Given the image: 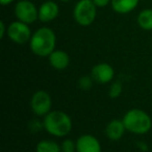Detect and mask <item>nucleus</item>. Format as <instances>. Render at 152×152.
I'll use <instances>...</instances> for the list:
<instances>
[{
  "label": "nucleus",
  "mask_w": 152,
  "mask_h": 152,
  "mask_svg": "<svg viewBox=\"0 0 152 152\" xmlns=\"http://www.w3.org/2000/svg\"><path fill=\"white\" fill-rule=\"evenodd\" d=\"M44 129L49 134L57 138H63L71 132L72 130V119L64 111L55 110L50 111L43 119Z\"/></svg>",
  "instance_id": "f257e3e1"
},
{
  "label": "nucleus",
  "mask_w": 152,
  "mask_h": 152,
  "mask_svg": "<svg viewBox=\"0 0 152 152\" xmlns=\"http://www.w3.org/2000/svg\"><path fill=\"white\" fill-rule=\"evenodd\" d=\"M56 46V36L52 29L42 27L31 35L29 47L33 54L40 57H48Z\"/></svg>",
  "instance_id": "f03ea898"
},
{
  "label": "nucleus",
  "mask_w": 152,
  "mask_h": 152,
  "mask_svg": "<svg viewBox=\"0 0 152 152\" xmlns=\"http://www.w3.org/2000/svg\"><path fill=\"white\" fill-rule=\"evenodd\" d=\"M123 123L127 132L134 134H145L150 132L152 119L150 115L141 109H131L124 114Z\"/></svg>",
  "instance_id": "7ed1b4c3"
},
{
  "label": "nucleus",
  "mask_w": 152,
  "mask_h": 152,
  "mask_svg": "<svg viewBox=\"0 0 152 152\" xmlns=\"http://www.w3.org/2000/svg\"><path fill=\"white\" fill-rule=\"evenodd\" d=\"M97 6L93 0H79L73 10V18L80 26H89L95 21Z\"/></svg>",
  "instance_id": "20e7f679"
},
{
  "label": "nucleus",
  "mask_w": 152,
  "mask_h": 152,
  "mask_svg": "<svg viewBox=\"0 0 152 152\" xmlns=\"http://www.w3.org/2000/svg\"><path fill=\"white\" fill-rule=\"evenodd\" d=\"M52 108V99L48 92L39 90L33 94L30 99V109L39 117H45Z\"/></svg>",
  "instance_id": "39448f33"
},
{
  "label": "nucleus",
  "mask_w": 152,
  "mask_h": 152,
  "mask_svg": "<svg viewBox=\"0 0 152 152\" xmlns=\"http://www.w3.org/2000/svg\"><path fill=\"white\" fill-rule=\"evenodd\" d=\"M15 15L19 21L29 25L39 19V8L31 1L21 0L15 6Z\"/></svg>",
  "instance_id": "423d86ee"
},
{
  "label": "nucleus",
  "mask_w": 152,
  "mask_h": 152,
  "mask_svg": "<svg viewBox=\"0 0 152 152\" xmlns=\"http://www.w3.org/2000/svg\"><path fill=\"white\" fill-rule=\"evenodd\" d=\"M31 31L28 24L21 21H15L10 23L7 27V36L10 40L18 45H23L30 40L31 38Z\"/></svg>",
  "instance_id": "0eeeda50"
},
{
  "label": "nucleus",
  "mask_w": 152,
  "mask_h": 152,
  "mask_svg": "<svg viewBox=\"0 0 152 152\" xmlns=\"http://www.w3.org/2000/svg\"><path fill=\"white\" fill-rule=\"evenodd\" d=\"M91 76L95 82L99 84H108L115 77V70L108 63H98L92 68Z\"/></svg>",
  "instance_id": "6e6552de"
},
{
  "label": "nucleus",
  "mask_w": 152,
  "mask_h": 152,
  "mask_svg": "<svg viewBox=\"0 0 152 152\" xmlns=\"http://www.w3.org/2000/svg\"><path fill=\"white\" fill-rule=\"evenodd\" d=\"M101 144L95 136L82 134L76 140V152H101Z\"/></svg>",
  "instance_id": "1a4fd4ad"
},
{
  "label": "nucleus",
  "mask_w": 152,
  "mask_h": 152,
  "mask_svg": "<svg viewBox=\"0 0 152 152\" xmlns=\"http://www.w3.org/2000/svg\"><path fill=\"white\" fill-rule=\"evenodd\" d=\"M59 7L54 1H45L39 7V20L44 23L51 22L57 18Z\"/></svg>",
  "instance_id": "9d476101"
},
{
  "label": "nucleus",
  "mask_w": 152,
  "mask_h": 152,
  "mask_svg": "<svg viewBox=\"0 0 152 152\" xmlns=\"http://www.w3.org/2000/svg\"><path fill=\"white\" fill-rule=\"evenodd\" d=\"M48 58H49V63L51 64V66L54 69L63 70L66 69L69 66L70 57L63 50H54L49 55Z\"/></svg>",
  "instance_id": "9b49d317"
},
{
  "label": "nucleus",
  "mask_w": 152,
  "mask_h": 152,
  "mask_svg": "<svg viewBox=\"0 0 152 152\" xmlns=\"http://www.w3.org/2000/svg\"><path fill=\"white\" fill-rule=\"evenodd\" d=\"M126 128L123 123V120L119 119H113L105 127V134L110 140L119 141L124 136Z\"/></svg>",
  "instance_id": "f8f14e48"
},
{
  "label": "nucleus",
  "mask_w": 152,
  "mask_h": 152,
  "mask_svg": "<svg viewBox=\"0 0 152 152\" xmlns=\"http://www.w3.org/2000/svg\"><path fill=\"white\" fill-rule=\"evenodd\" d=\"M110 4L118 14H128L138 6L139 0H112Z\"/></svg>",
  "instance_id": "ddd939ff"
},
{
  "label": "nucleus",
  "mask_w": 152,
  "mask_h": 152,
  "mask_svg": "<svg viewBox=\"0 0 152 152\" xmlns=\"http://www.w3.org/2000/svg\"><path fill=\"white\" fill-rule=\"evenodd\" d=\"M138 24L144 30H152V10L146 8L138 16Z\"/></svg>",
  "instance_id": "4468645a"
},
{
  "label": "nucleus",
  "mask_w": 152,
  "mask_h": 152,
  "mask_svg": "<svg viewBox=\"0 0 152 152\" xmlns=\"http://www.w3.org/2000/svg\"><path fill=\"white\" fill-rule=\"evenodd\" d=\"M37 152H62L61 145L52 140H42L37 144Z\"/></svg>",
  "instance_id": "2eb2a0df"
},
{
  "label": "nucleus",
  "mask_w": 152,
  "mask_h": 152,
  "mask_svg": "<svg viewBox=\"0 0 152 152\" xmlns=\"http://www.w3.org/2000/svg\"><path fill=\"white\" fill-rule=\"evenodd\" d=\"M123 91V86H122V83L120 81H115L110 87V90H108V95L110 98H118L122 94Z\"/></svg>",
  "instance_id": "dca6fc26"
},
{
  "label": "nucleus",
  "mask_w": 152,
  "mask_h": 152,
  "mask_svg": "<svg viewBox=\"0 0 152 152\" xmlns=\"http://www.w3.org/2000/svg\"><path fill=\"white\" fill-rule=\"evenodd\" d=\"M93 78L92 76H82L78 80V87L83 91H87L93 86Z\"/></svg>",
  "instance_id": "f3484780"
},
{
  "label": "nucleus",
  "mask_w": 152,
  "mask_h": 152,
  "mask_svg": "<svg viewBox=\"0 0 152 152\" xmlns=\"http://www.w3.org/2000/svg\"><path fill=\"white\" fill-rule=\"evenodd\" d=\"M62 152H75L76 151V142L71 139H65L61 144Z\"/></svg>",
  "instance_id": "a211bd4d"
},
{
  "label": "nucleus",
  "mask_w": 152,
  "mask_h": 152,
  "mask_svg": "<svg viewBox=\"0 0 152 152\" xmlns=\"http://www.w3.org/2000/svg\"><path fill=\"white\" fill-rule=\"evenodd\" d=\"M43 128H44V123H43V121H41L40 119H31V120L28 122V129L30 130L31 132H33V134L41 132Z\"/></svg>",
  "instance_id": "6ab92c4d"
},
{
  "label": "nucleus",
  "mask_w": 152,
  "mask_h": 152,
  "mask_svg": "<svg viewBox=\"0 0 152 152\" xmlns=\"http://www.w3.org/2000/svg\"><path fill=\"white\" fill-rule=\"evenodd\" d=\"M112 0H93V2L95 3V5L97 7H104L108 5Z\"/></svg>",
  "instance_id": "aec40b11"
},
{
  "label": "nucleus",
  "mask_w": 152,
  "mask_h": 152,
  "mask_svg": "<svg viewBox=\"0 0 152 152\" xmlns=\"http://www.w3.org/2000/svg\"><path fill=\"white\" fill-rule=\"evenodd\" d=\"M136 146H138V148L140 149V150H142L143 152L148 151V149H149L147 143L146 142H143V141H139V142L136 143Z\"/></svg>",
  "instance_id": "412c9836"
},
{
  "label": "nucleus",
  "mask_w": 152,
  "mask_h": 152,
  "mask_svg": "<svg viewBox=\"0 0 152 152\" xmlns=\"http://www.w3.org/2000/svg\"><path fill=\"white\" fill-rule=\"evenodd\" d=\"M5 30L7 32V29H6V26L4 24L3 21L0 22V38H3L4 35H5Z\"/></svg>",
  "instance_id": "4be33fe9"
},
{
  "label": "nucleus",
  "mask_w": 152,
  "mask_h": 152,
  "mask_svg": "<svg viewBox=\"0 0 152 152\" xmlns=\"http://www.w3.org/2000/svg\"><path fill=\"white\" fill-rule=\"evenodd\" d=\"M13 1H15V0H0V3H1L2 5H8V4H10Z\"/></svg>",
  "instance_id": "5701e85b"
},
{
  "label": "nucleus",
  "mask_w": 152,
  "mask_h": 152,
  "mask_svg": "<svg viewBox=\"0 0 152 152\" xmlns=\"http://www.w3.org/2000/svg\"><path fill=\"white\" fill-rule=\"evenodd\" d=\"M61 1H63V2H69V1H71V0H61Z\"/></svg>",
  "instance_id": "b1692460"
}]
</instances>
